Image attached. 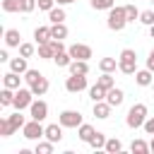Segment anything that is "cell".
I'll use <instances>...</instances> for the list:
<instances>
[{
  "instance_id": "3957f363",
  "label": "cell",
  "mask_w": 154,
  "mask_h": 154,
  "mask_svg": "<svg viewBox=\"0 0 154 154\" xmlns=\"http://www.w3.org/2000/svg\"><path fill=\"white\" fill-rule=\"evenodd\" d=\"M118 70L123 75H135L137 72V53L132 48H123L118 55Z\"/></svg>"
},
{
  "instance_id": "7402d4cb",
  "label": "cell",
  "mask_w": 154,
  "mask_h": 154,
  "mask_svg": "<svg viewBox=\"0 0 154 154\" xmlns=\"http://www.w3.org/2000/svg\"><path fill=\"white\" fill-rule=\"evenodd\" d=\"M48 19H51V24H58V22H65V19H67V12L63 10V5H58V7H53V10L48 12Z\"/></svg>"
},
{
  "instance_id": "f546056e",
  "label": "cell",
  "mask_w": 154,
  "mask_h": 154,
  "mask_svg": "<svg viewBox=\"0 0 154 154\" xmlns=\"http://www.w3.org/2000/svg\"><path fill=\"white\" fill-rule=\"evenodd\" d=\"M130 152H132V154H147V152H149V142H144V140H132Z\"/></svg>"
},
{
  "instance_id": "8992f818",
  "label": "cell",
  "mask_w": 154,
  "mask_h": 154,
  "mask_svg": "<svg viewBox=\"0 0 154 154\" xmlns=\"http://www.w3.org/2000/svg\"><path fill=\"white\" fill-rule=\"evenodd\" d=\"M58 123H60L63 128H79L84 120H82V113H79V111L67 108V111H63V113L58 116Z\"/></svg>"
},
{
  "instance_id": "74e56055",
  "label": "cell",
  "mask_w": 154,
  "mask_h": 154,
  "mask_svg": "<svg viewBox=\"0 0 154 154\" xmlns=\"http://www.w3.org/2000/svg\"><path fill=\"white\" fill-rule=\"evenodd\" d=\"M140 22H142L144 26H152V24H154V10H144V12H140Z\"/></svg>"
},
{
  "instance_id": "f6af8a7d",
  "label": "cell",
  "mask_w": 154,
  "mask_h": 154,
  "mask_svg": "<svg viewBox=\"0 0 154 154\" xmlns=\"http://www.w3.org/2000/svg\"><path fill=\"white\" fill-rule=\"evenodd\" d=\"M0 63H10V53H7V48L0 51Z\"/></svg>"
},
{
  "instance_id": "f1b7e54d",
  "label": "cell",
  "mask_w": 154,
  "mask_h": 154,
  "mask_svg": "<svg viewBox=\"0 0 154 154\" xmlns=\"http://www.w3.org/2000/svg\"><path fill=\"white\" fill-rule=\"evenodd\" d=\"M89 147H91V149H103V147H106V135L96 130V132H94V137L89 140Z\"/></svg>"
},
{
  "instance_id": "7c38bea8",
  "label": "cell",
  "mask_w": 154,
  "mask_h": 154,
  "mask_svg": "<svg viewBox=\"0 0 154 154\" xmlns=\"http://www.w3.org/2000/svg\"><path fill=\"white\" fill-rule=\"evenodd\" d=\"M111 103L103 99V101H94V116L99 118V120H106V118H111Z\"/></svg>"
},
{
  "instance_id": "60d3db41",
  "label": "cell",
  "mask_w": 154,
  "mask_h": 154,
  "mask_svg": "<svg viewBox=\"0 0 154 154\" xmlns=\"http://www.w3.org/2000/svg\"><path fill=\"white\" fill-rule=\"evenodd\" d=\"M36 2H38V10H43V12H51L55 7V0H36Z\"/></svg>"
},
{
  "instance_id": "9a60e30c",
  "label": "cell",
  "mask_w": 154,
  "mask_h": 154,
  "mask_svg": "<svg viewBox=\"0 0 154 154\" xmlns=\"http://www.w3.org/2000/svg\"><path fill=\"white\" fill-rule=\"evenodd\" d=\"M46 140H51L53 144H58V142L63 140V125H60V123L46 125Z\"/></svg>"
},
{
  "instance_id": "484cf974",
  "label": "cell",
  "mask_w": 154,
  "mask_h": 154,
  "mask_svg": "<svg viewBox=\"0 0 154 154\" xmlns=\"http://www.w3.org/2000/svg\"><path fill=\"white\" fill-rule=\"evenodd\" d=\"M53 63H55L58 67H67V65L72 63V55H70V51H60V53H55V55H53Z\"/></svg>"
},
{
  "instance_id": "f35d334b",
  "label": "cell",
  "mask_w": 154,
  "mask_h": 154,
  "mask_svg": "<svg viewBox=\"0 0 154 154\" xmlns=\"http://www.w3.org/2000/svg\"><path fill=\"white\" fill-rule=\"evenodd\" d=\"M36 5H38L36 0H22V2H19V12L29 14V12H34V10H36Z\"/></svg>"
},
{
  "instance_id": "d4e9b609",
  "label": "cell",
  "mask_w": 154,
  "mask_h": 154,
  "mask_svg": "<svg viewBox=\"0 0 154 154\" xmlns=\"http://www.w3.org/2000/svg\"><path fill=\"white\" fill-rule=\"evenodd\" d=\"M0 106H14V89H10V87H2V91H0Z\"/></svg>"
},
{
  "instance_id": "83f0119b",
  "label": "cell",
  "mask_w": 154,
  "mask_h": 154,
  "mask_svg": "<svg viewBox=\"0 0 154 154\" xmlns=\"http://www.w3.org/2000/svg\"><path fill=\"white\" fill-rule=\"evenodd\" d=\"M7 120H10V125L14 128V132H17V130H22V128L26 125V120H24V116H22V111H17V113H12V116H7Z\"/></svg>"
},
{
  "instance_id": "7dc6e473",
  "label": "cell",
  "mask_w": 154,
  "mask_h": 154,
  "mask_svg": "<svg viewBox=\"0 0 154 154\" xmlns=\"http://www.w3.org/2000/svg\"><path fill=\"white\" fill-rule=\"evenodd\" d=\"M149 152H154V135H152V140H149Z\"/></svg>"
},
{
  "instance_id": "4316f807",
  "label": "cell",
  "mask_w": 154,
  "mask_h": 154,
  "mask_svg": "<svg viewBox=\"0 0 154 154\" xmlns=\"http://www.w3.org/2000/svg\"><path fill=\"white\" fill-rule=\"evenodd\" d=\"M96 84H101V87L108 91L111 87H116V77H113L111 72H101V77H96Z\"/></svg>"
},
{
  "instance_id": "836d02e7",
  "label": "cell",
  "mask_w": 154,
  "mask_h": 154,
  "mask_svg": "<svg viewBox=\"0 0 154 154\" xmlns=\"http://www.w3.org/2000/svg\"><path fill=\"white\" fill-rule=\"evenodd\" d=\"M91 7L99 12V10H111V7H116V0H91Z\"/></svg>"
},
{
  "instance_id": "7bdbcfd3",
  "label": "cell",
  "mask_w": 154,
  "mask_h": 154,
  "mask_svg": "<svg viewBox=\"0 0 154 154\" xmlns=\"http://www.w3.org/2000/svg\"><path fill=\"white\" fill-rule=\"evenodd\" d=\"M142 128H144V132H147V135H154V116H149V118L144 120V125H142Z\"/></svg>"
},
{
  "instance_id": "d6a6232c",
  "label": "cell",
  "mask_w": 154,
  "mask_h": 154,
  "mask_svg": "<svg viewBox=\"0 0 154 154\" xmlns=\"http://www.w3.org/2000/svg\"><path fill=\"white\" fill-rule=\"evenodd\" d=\"M36 154H53V142L51 140H46V142H36V149H34Z\"/></svg>"
},
{
  "instance_id": "e575fe53",
  "label": "cell",
  "mask_w": 154,
  "mask_h": 154,
  "mask_svg": "<svg viewBox=\"0 0 154 154\" xmlns=\"http://www.w3.org/2000/svg\"><path fill=\"white\" fill-rule=\"evenodd\" d=\"M14 132V128L10 125V120H7V116L5 118H0V137H10Z\"/></svg>"
},
{
  "instance_id": "ba28073f",
  "label": "cell",
  "mask_w": 154,
  "mask_h": 154,
  "mask_svg": "<svg viewBox=\"0 0 154 154\" xmlns=\"http://www.w3.org/2000/svg\"><path fill=\"white\" fill-rule=\"evenodd\" d=\"M29 116H31L34 120H46V118H48V103L41 101V99H34L31 106H29Z\"/></svg>"
},
{
  "instance_id": "2e32d148",
  "label": "cell",
  "mask_w": 154,
  "mask_h": 154,
  "mask_svg": "<svg viewBox=\"0 0 154 154\" xmlns=\"http://www.w3.org/2000/svg\"><path fill=\"white\" fill-rule=\"evenodd\" d=\"M19 43H22L19 29H5V46L7 48H19Z\"/></svg>"
},
{
  "instance_id": "f907efd6",
  "label": "cell",
  "mask_w": 154,
  "mask_h": 154,
  "mask_svg": "<svg viewBox=\"0 0 154 154\" xmlns=\"http://www.w3.org/2000/svg\"><path fill=\"white\" fill-rule=\"evenodd\" d=\"M152 2H154V0H152Z\"/></svg>"
},
{
  "instance_id": "30bf717a",
  "label": "cell",
  "mask_w": 154,
  "mask_h": 154,
  "mask_svg": "<svg viewBox=\"0 0 154 154\" xmlns=\"http://www.w3.org/2000/svg\"><path fill=\"white\" fill-rule=\"evenodd\" d=\"M48 87H51V84H48V79H46L43 75H38V77H36V79L29 84V89L34 91V96H43V94L48 91Z\"/></svg>"
},
{
  "instance_id": "5b68a950",
  "label": "cell",
  "mask_w": 154,
  "mask_h": 154,
  "mask_svg": "<svg viewBox=\"0 0 154 154\" xmlns=\"http://www.w3.org/2000/svg\"><path fill=\"white\" fill-rule=\"evenodd\" d=\"M31 101H34V91H31L29 87H19V89H14V108H17V111L29 108Z\"/></svg>"
},
{
  "instance_id": "5bb4252c",
  "label": "cell",
  "mask_w": 154,
  "mask_h": 154,
  "mask_svg": "<svg viewBox=\"0 0 154 154\" xmlns=\"http://www.w3.org/2000/svg\"><path fill=\"white\" fill-rule=\"evenodd\" d=\"M22 79L24 77H19V72H5L2 75V87H10V89H19L22 87Z\"/></svg>"
},
{
  "instance_id": "8d00e7d4",
  "label": "cell",
  "mask_w": 154,
  "mask_h": 154,
  "mask_svg": "<svg viewBox=\"0 0 154 154\" xmlns=\"http://www.w3.org/2000/svg\"><path fill=\"white\" fill-rule=\"evenodd\" d=\"M34 53H36V46H34V43H19V55L31 58Z\"/></svg>"
},
{
  "instance_id": "e0dca14e",
  "label": "cell",
  "mask_w": 154,
  "mask_h": 154,
  "mask_svg": "<svg viewBox=\"0 0 154 154\" xmlns=\"http://www.w3.org/2000/svg\"><path fill=\"white\" fill-rule=\"evenodd\" d=\"M36 53H38V58H43V60H53V55H55L53 38H51L48 43H38V46H36Z\"/></svg>"
},
{
  "instance_id": "4fadbf2b",
  "label": "cell",
  "mask_w": 154,
  "mask_h": 154,
  "mask_svg": "<svg viewBox=\"0 0 154 154\" xmlns=\"http://www.w3.org/2000/svg\"><path fill=\"white\" fill-rule=\"evenodd\" d=\"M135 82H137L140 87H152V82H154V72H152L149 67L137 70V72H135Z\"/></svg>"
},
{
  "instance_id": "7a4b0ae2",
  "label": "cell",
  "mask_w": 154,
  "mask_h": 154,
  "mask_svg": "<svg viewBox=\"0 0 154 154\" xmlns=\"http://www.w3.org/2000/svg\"><path fill=\"white\" fill-rule=\"evenodd\" d=\"M106 26L111 31H123L128 26V14H125V7H111L108 10V17H106Z\"/></svg>"
},
{
  "instance_id": "ab89813d",
  "label": "cell",
  "mask_w": 154,
  "mask_h": 154,
  "mask_svg": "<svg viewBox=\"0 0 154 154\" xmlns=\"http://www.w3.org/2000/svg\"><path fill=\"white\" fill-rule=\"evenodd\" d=\"M125 14H128V22H135V19H140V10H137L135 5H125Z\"/></svg>"
},
{
  "instance_id": "c3c4849f",
  "label": "cell",
  "mask_w": 154,
  "mask_h": 154,
  "mask_svg": "<svg viewBox=\"0 0 154 154\" xmlns=\"http://www.w3.org/2000/svg\"><path fill=\"white\" fill-rule=\"evenodd\" d=\"M149 36H152V38H154V24H152V26H149Z\"/></svg>"
},
{
  "instance_id": "cb8c5ba5",
  "label": "cell",
  "mask_w": 154,
  "mask_h": 154,
  "mask_svg": "<svg viewBox=\"0 0 154 154\" xmlns=\"http://www.w3.org/2000/svg\"><path fill=\"white\" fill-rule=\"evenodd\" d=\"M99 70L101 72H116L118 70V58H101L99 60Z\"/></svg>"
},
{
  "instance_id": "1f68e13d",
  "label": "cell",
  "mask_w": 154,
  "mask_h": 154,
  "mask_svg": "<svg viewBox=\"0 0 154 154\" xmlns=\"http://www.w3.org/2000/svg\"><path fill=\"white\" fill-rule=\"evenodd\" d=\"M108 154H118L120 149H123V142L118 140V137H111V140H106V147H103Z\"/></svg>"
},
{
  "instance_id": "bcb514c9",
  "label": "cell",
  "mask_w": 154,
  "mask_h": 154,
  "mask_svg": "<svg viewBox=\"0 0 154 154\" xmlns=\"http://www.w3.org/2000/svg\"><path fill=\"white\" fill-rule=\"evenodd\" d=\"M58 5H70V2H75V0H55Z\"/></svg>"
},
{
  "instance_id": "ee69618b",
  "label": "cell",
  "mask_w": 154,
  "mask_h": 154,
  "mask_svg": "<svg viewBox=\"0 0 154 154\" xmlns=\"http://www.w3.org/2000/svg\"><path fill=\"white\" fill-rule=\"evenodd\" d=\"M147 67L154 72V48H152V51H149V55H147Z\"/></svg>"
},
{
  "instance_id": "4dcf8cb0",
  "label": "cell",
  "mask_w": 154,
  "mask_h": 154,
  "mask_svg": "<svg viewBox=\"0 0 154 154\" xmlns=\"http://www.w3.org/2000/svg\"><path fill=\"white\" fill-rule=\"evenodd\" d=\"M89 99H91V101H103V99H106V89H103L101 84H94V87L89 89Z\"/></svg>"
},
{
  "instance_id": "ffe728a7",
  "label": "cell",
  "mask_w": 154,
  "mask_h": 154,
  "mask_svg": "<svg viewBox=\"0 0 154 154\" xmlns=\"http://www.w3.org/2000/svg\"><path fill=\"white\" fill-rule=\"evenodd\" d=\"M10 70H12V72H19V75H24V72L29 70V65H26V58H24V55L10 58Z\"/></svg>"
},
{
  "instance_id": "6da1fadb",
  "label": "cell",
  "mask_w": 154,
  "mask_h": 154,
  "mask_svg": "<svg viewBox=\"0 0 154 154\" xmlns=\"http://www.w3.org/2000/svg\"><path fill=\"white\" fill-rule=\"evenodd\" d=\"M147 118H149V108H147V103H132L130 111H128V116H125V125L132 128V130H137V128L144 125Z\"/></svg>"
},
{
  "instance_id": "44dd1931",
  "label": "cell",
  "mask_w": 154,
  "mask_h": 154,
  "mask_svg": "<svg viewBox=\"0 0 154 154\" xmlns=\"http://www.w3.org/2000/svg\"><path fill=\"white\" fill-rule=\"evenodd\" d=\"M94 132H96V130H94V125H89V123H82V125L77 128V137H79L82 142H87V144H89V140L94 137Z\"/></svg>"
},
{
  "instance_id": "8fae6325",
  "label": "cell",
  "mask_w": 154,
  "mask_h": 154,
  "mask_svg": "<svg viewBox=\"0 0 154 154\" xmlns=\"http://www.w3.org/2000/svg\"><path fill=\"white\" fill-rule=\"evenodd\" d=\"M106 101L116 108V106H120V103L125 101V91H123V89H118V87H111V89L106 91Z\"/></svg>"
},
{
  "instance_id": "603a6c76",
  "label": "cell",
  "mask_w": 154,
  "mask_h": 154,
  "mask_svg": "<svg viewBox=\"0 0 154 154\" xmlns=\"http://www.w3.org/2000/svg\"><path fill=\"white\" fill-rule=\"evenodd\" d=\"M51 36H53V38H58V41H63V38H67V26H65V22H58V24H51Z\"/></svg>"
},
{
  "instance_id": "d590c367",
  "label": "cell",
  "mask_w": 154,
  "mask_h": 154,
  "mask_svg": "<svg viewBox=\"0 0 154 154\" xmlns=\"http://www.w3.org/2000/svg\"><path fill=\"white\" fill-rule=\"evenodd\" d=\"M19 2H22V0H2V10H5L7 14L19 12Z\"/></svg>"
},
{
  "instance_id": "d6986e66",
  "label": "cell",
  "mask_w": 154,
  "mask_h": 154,
  "mask_svg": "<svg viewBox=\"0 0 154 154\" xmlns=\"http://www.w3.org/2000/svg\"><path fill=\"white\" fill-rule=\"evenodd\" d=\"M53 36H51V26H36L34 29V41H36V46L38 43H48Z\"/></svg>"
},
{
  "instance_id": "681fc988",
  "label": "cell",
  "mask_w": 154,
  "mask_h": 154,
  "mask_svg": "<svg viewBox=\"0 0 154 154\" xmlns=\"http://www.w3.org/2000/svg\"><path fill=\"white\" fill-rule=\"evenodd\" d=\"M152 89H154V82H152Z\"/></svg>"
},
{
  "instance_id": "b9f144b4",
  "label": "cell",
  "mask_w": 154,
  "mask_h": 154,
  "mask_svg": "<svg viewBox=\"0 0 154 154\" xmlns=\"http://www.w3.org/2000/svg\"><path fill=\"white\" fill-rule=\"evenodd\" d=\"M38 75H41L38 70H31V67H29V70L24 72V82H26V84H31V82H34V79H36Z\"/></svg>"
},
{
  "instance_id": "9c48e42d",
  "label": "cell",
  "mask_w": 154,
  "mask_h": 154,
  "mask_svg": "<svg viewBox=\"0 0 154 154\" xmlns=\"http://www.w3.org/2000/svg\"><path fill=\"white\" fill-rule=\"evenodd\" d=\"M67 51H70L72 60H89V58H91V48H89L87 43H72Z\"/></svg>"
},
{
  "instance_id": "52a82bcc",
  "label": "cell",
  "mask_w": 154,
  "mask_h": 154,
  "mask_svg": "<svg viewBox=\"0 0 154 154\" xmlns=\"http://www.w3.org/2000/svg\"><path fill=\"white\" fill-rule=\"evenodd\" d=\"M65 89H67L70 94L84 91V89H87V75H70V77L65 79Z\"/></svg>"
},
{
  "instance_id": "ac0fdd59",
  "label": "cell",
  "mask_w": 154,
  "mask_h": 154,
  "mask_svg": "<svg viewBox=\"0 0 154 154\" xmlns=\"http://www.w3.org/2000/svg\"><path fill=\"white\" fill-rule=\"evenodd\" d=\"M67 70L70 75H89V60H72Z\"/></svg>"
},
{
  "instance_id": "277c9868",
  "label": "cell",
  "mask_w": 154,
  "mask_h": 154,
  "mask_svg": "<svg viewBox=\"0 0 154 154\" xmlns=\"http://www.w3.org/2000/svg\"><path fill=\"white\" fill-rule=\"evenodd\" d=\"M22 135L26 137V140H31V142H38L41 137H46V128L41 125V120H26V125L22 128Z\"/></svg>"
}]
</instances>
